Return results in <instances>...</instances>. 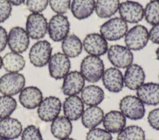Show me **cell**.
I'll list each match as a JSON object with an SVG mask.
<instances>
[{
	"mask_svg": "<svg viewBox=\"0 0 159 140\" xmlns=\"http://www.w3.org/2000/svg\"><path fill=\"white\" fill-rule=\"evenodd\" d=\"M104 63L99 56H87L80 63V73L85 81L96 83L102 78L104 72Z\"/></svg>",
	"mask_w": 159,
	"mask_h": 140,
	"instance_id": "obj_1",
	"label": "cell"
},
{
	"mask_svg": "<svg viewBox=\"0 0 159 140\" xmlns=\"http://www.w3.org/2000/svg\"><path fill=\"white\" fill-rule=\"evenodd\" d=\"M128 31V25L120 17L110 18L102 24L99 29L100 34L107 41H116L124 37Z\"/></svg>",
	"mask_w": 159,
	"mask_h": 140,
	"instance_id": "obj_2",
	"label": "cell"
},
{
	"mask_svg": "<svg viewBox=\"0 0 159 140\" xmlns=\"http://www.w3.org/2000/svg\"><path fill=\"white\" fill-rule=\"evenodd\" d=\"M119 108L123 116L131 121L142 120L146 113L145 104L134 95L123 97L119 101Z\"/></svg>",
	"mask_w": 159,
	"mask_h": 140,
	"instance_id": "obj_3",
	"label": "cell"
},
{
	"mask_svg": "<svg viewBox=\"0 0 159 140\" xmlns=\"http://www.w3.org/2000/svg\"><path fill=\"white\" fill-rule=\"evenodd\" d=\"M52 52V47L48 40H40L30 49L29 59L31 64L36 67L48 65Z\"/></svg>",
	"mask_w": 159,
	"mask_h": 140,
	"instance_id": "obj_4",
	"label": "cell"
},
{
	"mask_svg": "<svg viewBox=\"0 0 159 140\" xmlns=\"http://www.w3.org/2000/svg\"><path fill=\"white\" fill-rule=\"evenodd\" d=\"M25 85V76L20 72L3 74L0 78V93L2 95L15 96L20 93Z\"/></svg>",
	"mask_w": 159,
	"mask_h": 140,
	"instance_id": "obj_5",
	"label": "cell"
},
{
	"mask_svg": "<svg viewBox=\"0 0 159 140\" xmlns=\"http://www.w3.org/2000/svg\"><path fill=\"white\" fill-rule=\"evenodd\" d=\"M124 38L126 47L131 51L142 50L150 40L148 29L142 25H136L129 29Z\"/></svg>",
	"mask_w": 159,
	"mask_h": 140,
	"instance_id": "obj_6",
	"label": "cell"
},
{
	"mask_svg": "<svg viewBox=\"0 0 159 140\" xmlns=\"http://www.w3.org/2000/svg\"><path fill=\"white\" fill-rule=\"evenodd\" d=\"M25 31L30 39L40 40L47 33V19L41 13H31L26 18Z\"/></svg>",
	"mask_w": 159,
	"mask_h": 140,
	"instance_id": "obj_7",
	"label": "cell"
},
{
	"mask_svg": "<svg viewBox=\"0 0 159 140\" xmlns=\"http://www.w3.org/2000/svg\"><path fill=\"white\" fill-rule=\"evenodd\" d=\"M70 22L65 15H56L52 16L48 23L49 36L54 42L62 41L69 35Z\"/></svg>",
	"mask_w": 159,
	"mask_h": 140,
	"instance_id": "obj_8",
	"label": "cell"
},
{
	"mask_svg": "<svg viewBox=\"0 0 159 140\" xmlns=\"http://www.w3.org/2000/svg\"><path fill=\"white\" fill-rule=\"evenodd\" d=\"M107 53L110 63L116 68H127L134 61V55L131 50L126 46L119 45H111L108 48Z\"/></svg>",
	"mask_w": 159,
	"mask_h": 140,
	"instance_id": "obj_9",
	"label": "cell"
},
{
	"mask_svg": "<svg viewBox=\"0 0 159 140\" xmlns=\"http://www.w3.org/2000/svg\"><path fill=\"white\" fill-rule=\"evenodd\" d=\"M61 101L55 96L43 98L38 107V115L44 122H52L57 117L61 111Z\"/></svg>",
	"mask_w": 159,
	"mask_h": 140,
	"instance_id": "obj_10",
	"label": "cell"
},
{
	"mask_svg": "<svg viewBox=\"0 0 159 140\" xmlns=\"http://www.w3.org/2000/svg\"><path fill=\"white\" fill-rule=\"evenodd\" d=\"M49 75L56 80L63 79L69 74L71 69V62L63 52H57L51 56L48 63Z\"/></svg>",
	"mask_w": 159,
	"mask_h": 140,
	"instance_id": "obj_11",
	"label": "cell"
},
{
	"mask_svg": "<svg viewBox=\"0 0 159 140\" xmlns=\"http://www.w3.org/2000/svg\"><path fill=\"white\" fill-rule=\"evenodd\" d=\"M30 39L25 29L20 26H15L8 32L7 45L11 52L22 54L29 49Z\"/></svg>",
	"mask_w": 159,
	"mask_h": 140,
	"instance_id": "obj_12",
	"label": "cell"
},
{
	"mask_svg": "<svg viewBox=\"0 0 159 140\" xmlns=\"http://www.w3.org/2000/svg\"><path fill=\"white\" fill-rule=\"evenodd\" d=\"M83 49L90 56H103L108 50L107 40L100 33L92 32L86 35L83 40Z\"/></svg>",
	"mask_w": 159,
	"mask_h": 140,
	"instance_id": "obj_13",
	"label": "cell"
},
{
	"mask_svg": "<svg viewBox=\"0 0 159 140\" xmlns=\"http://www.w3.org/2000/svg\"><path fill=\"white\" fill-rule=\"evenodd\" d=\"M120 18L127 23L136 24L144 18V8L138 2L125 1L120 3L119 7Z\"/></svg>",
	"mask_w": 159,
	"mask_h": 140,
	"instance_id": "obj_14",
	"label": "cell"
},
{
	"mask_svg": "<svg viewBox=\"0 0 159 140\" xmlns=\"http://www.w3.org/2000/svg\"><path fill=\"white\" fill-rule=\"evenodd\" d=\"M85 86V79L81 73L77 70L69 71L63 78L61 90L66 96L78 95Z\"/></svg>",
	"mask_w": 159,
	"mask_h": 140,
	"instance_id": "obj_15",
	"label": "cell"
},
{
	"mask_svg": "<svg viewBox=\"0 0 159 140\" xmlns=\"http://www.w3.org/2000/svg\"><path fill=\"white\" fill-rule=\"evenodd\" d=\"M101 79L106 90L111 93H119L124 87L123 73L115 66L106 69Z\"/></svg>",
	"mask_w": 159,
	"mask_h": 140,
	"instance_id": "obj_16",
	"label": "cell"
},
{
	"mask_svg": "<svg viewBox=\"0 0 159 140\" xmlns=\"http://www.w3.org/2000/svg\"><path fill=\"white\" fill-rule=\"evenodd\" d=\"M146 74L140 65L132 63L126 68L123 74L124 86L130 90H137L145 83Z\"/></svg>",
	"mask_w": 159,
	"mask_h": 140,
	"instance_id": "obj_17",
	"label": "cell"
},
{
	"mask_svg": "<svg viewBox=\"0 0 159 140\" xmlns=\"http://www.w3.org/2000/svg\"><path fill=\"white\" fill-rule=\"evenodd\" d=\"M43 100V93L37 86L25 87L19 93V102L27 109H35Z\"/></svg>",
	"mask_w": 159,
	"mask_h": 140,
	"instance_id": "obj_18",
	"label": "cell"
},
{
	"mask_svg": "<svg viewBox=\"0 0 159 140\" xmlns=\"http://www.w3.org/2000/svg\"><path fill=\"white\" fill-rule=\"evenodd\" d=\"M62 108L65 117L71 121H76L81 118L84 111V104L79 96H69L65 98Z\"/></svg>",
	"mask_w": 159,
	"mask_h": 140,
	"instance_id": "obj_19",
	"label": "cell"
},
{
	"mask_svg": "<svg viewBox=\"0 0 159 140\" xmlns=\"http://www.w3.org/2000/svg\"><path fill=\"white\" fill-rule=\"evenodd\" d=\"M136 91L137 97L144 104L153 106L159 104V84L157 83H143Z\"/></svg>",
	"mask_w": 159,
	"mask_h": 140,
	"instance_id": "obj_20",
	"label": "cell"
},
{
	"mask_svg": "<svg viewBox=\"0 0 159 140\" xmlns=\"http://www.w3.org/2000/svg\"><path fill=\"white\" fill-rule=\"evenodd\" d=\"M22 125L18 120L12 117L0 120V138L13 140L21 136Z\"/></svg>",
	"mask_w": 159,
	"mask_h": 140,
	"instance_id": "obj_21",
	"label": "cell"
},
{
	"mask_svg": "<svg viewBox=\"0 0 159 140\" xmlns=\"http://www.w3.org/2000/svg\"><path fill=\"white\" fill-rule=\"evenodd\" d=\"M103 128L111 134H116L126 127L127 118L120 111H110L104 115L103 120Z\"/></svg>",
	"mask_w": 159,
	"mask_h": 140,
	"instance_id": "obj_22",
	"label": "cell"
},
{
	"mask_svg": "<svg viewBox=\"0 0 159 140\" xmlns=\"http://www.w3.org/2000/svg\"><path fill=\"white\" fill-rule=\"evenodd\" d=\"M96 0H72L70 10L72 15L78 20L89 18L95 11Z\"/></svg>",
	"mask_w": 159,
	"mask_h": 140,
	"instance_id": "obj_23",
	"label": "cell"
},
{
	"mask_svg": "<svg viewBox=\"0 0 159 140\" xmlns=\"http://www.w3.org/2000/svg\"><path fill=\"white\" fill-rule=\"evenodd\" d=\"M104 112L99 106H89L84 109L81 116V122L84 127L88 129H92L103 122Z\"/></svg>",
	"mask_w": 159,
	"mask_h": 140,
	"instance_id": "obj_24",
	"label": "cell"
},
{
	"mask_svg": "<svg viewBox=\"0 0 159 140\" xmlns=\"http://www.w3.org/2000/svg\"><path fill=\"white\" fill-rule=\"evenodd\" d=\"M50 130L52 136L57 139L69 138L72 131V121L65 116H59L52 121Z\"/></svg>",
	"mask_w": 159,
	"mask_h": 140,
	"instance_id": "obj_25",
	"label": "cell"
},
{
	"mask_svg": "<svg viewBox=\"0 0 159 140\" xmlns=\"http://www.w3.org/2000/svg\"><path fill=\"white\" fill-rule=\"evenodd\" d=\"M80 93L82 101L88 106H98L104 100V92L99 86L96 85L84 86Z\"/></svg>",
	"mask_w": 159,
	"mask_h": 140,
	"instance_id": "obj_26",
	"label": "cell"
},
{
	"mask_svg": "<svg viewBox=\"0 0 159 140\" xmlns=\"http://www.w3.org/2000/svg\"><path fill=\"white\" fill-rule=\"evenodd\" d=\"M61 42L62 52L69 58H76L81 54L83 43L76 35H69Z\"/></svg>",
	"mask_w": 159,
	"mask_h": 140,
	"instance_id": "obj_27",
	"label": "cell"
},
{
	"mask_svg": "<svg viewBox=\"0 0 159 140\" xmlns=\"http://www.w3.org/2000/svg\"><path fill=\"white\" fill-rule=\"evenodd\" d=\"M25 59L19 53L11 52L2 57V67L7 72L18 73L24 69Z\"/></svg>",
	"mask_w": 159,
	"mask_h": 140,
	"instance_id": "obj_28",
	"label": "cell"
},
{
	"mask_svg": "<svg viewBox=\"0 0 159 140\" xmlns=\"http://www.w3.org/2000/svg\"><path fill=\"white\" fill-rule=\"evenodd\" d=\"M119 0H96L95 11L99 18H109L119 11Z\"/></svg>",
	"mask_w": 159,
	"mask_h": 140,
	"instance_id": "obj_29",
	"label": "cell"
},
{
	"mask_svg": "<svg viewBox=\"0 0 159 140\" xmlns=\"http://www.w3.org/2000/svg\"><path fill=\"white\" fill-rule=\"evenodd\" d=\"M145 131L141 127L130 125L118 133L117 140H145Z\"/></svg>",
	"mask_w": 159,
	"mask_h": 140,
	"instance_id": "obj_30",
	"label": "cell"
},
{
	"mask_svg": "<svg viewBox=\"0 0 159 140\" xmlns=\"http://www.w3.org/2000/svg\"><path fill=\"white\" fill-rule=\"evenodd\" d=\"M17 101L12 96L2 95L0 97V120L10 117L16 110Z\"/></svg>",
	"mask_w": 159,
	"mask_h": 140,
	"instance_id": "obj_31",
	"label": "cell"
},
{
	"mask_svg": "<svg viewBox=\"0 0 159 140\" xmlns=\"http://www.w3.org/2000/svg\"><path fill=\"white\" fill-rule=\"evenodd\" d=\"M144 18L151 25L159 23V1H150L144 9Z\"/></svg>",
	"mask_w": 159,
	"mask_h": 140,
	"instance_id": "obj_32",
	"label": "cell"
},
{
	"mask_svg": "<svg viewBox=\"0 0 159 140\" xmlns=\"http://www.w3.org/2000/svg\"><path fill=\"white\" fill-rule=\"evenodd\" d=\"M86 140H112V135L105 129L95 128L89 129Z\"/></svg>",
	"mask_w": 159,
	"mask_h": 140,
	"instance_id": "obj_33",
	"label": "cell"
},
{
	"mask_svg": "<svg viewBox=\"0 0 159 140\" xmlns=\"http://www.w3.org/2000/svg\"><path fill=\"white\" fill-rule=\"evenodd\" d=\"M50 8L57 15H65L69 11L71 0H49Z\"/></svg>",
	"mask_w": 159,
	"mask_h": 140,
	"instance_id": "obj_34",
	"label": "cell"
},
{
	"mask_svg": "<svg viewBox=\"0 0 159 140\" xmlns=\"http://www.w3.org/2000/svg\"><path fill=\"white\" fill-rule=\"evenodd\" d=\"M22 140H43L39 128L35 125H29L22 131Z\"/></svg>",
	"mask_w": 159,
	"mask_h": 140,
	"instance_id": "obj_35",
	"label": "cell"
},
{
	"mask_svg": "<svg viewBox=\"0 0 159 140\" xmlns=\"http://www.w3.org/2000/svg\"><path fill=\"white\" fill-rule=\"evenodd\" d=\"M27 9L32 13H42L48 6L49 0H25Z\"/></svg>",
	"mask_w": 159,
	"mask_h": 140,
	"instance_id": "obj_36",
	"label": "cell"
},
{
	"mask_svg": "<svg viewBox=\"0 0 159 140\" xmlns=\"http://www.w3.org/2000/svg\"><path fill=\"white\" fill-rule=\"evenodd\" d=\"M12 5L8 0H0V23L6 22L11 17Z\"/></svg>",
	"mask_w": 159,
	"mask_h": 140,
	"instance_id": "obj_37",
	"label": "cell"
},
{
	"mask_svg": "<svg viewBox=\"0 0 159 140\" xmlns=\"http://www.w3.org/2000/svg\"><path fill=\"white\" fill-rule=\"evenodd\" d=\"M147 121L153 129L159 131V108H154L149 112Z\"/></svg>",
	"mask_w": 159,
	"mask_h": 140,
	"instance_id": "obj_38",
	"label": "cell"
},
{
	"mask_svg": "<svg viewBox=\"0 0 159 140\" xmlns=\"http://www.w3.org/2000/svg\"><path fill=\"white\" fill-rule=\"evenodd\" d=\"M149 39L154 44L159 45V23L153 25L149 31Z\"/></svg>",
	"mask_w": 159,
	"mask_h": 140,
	"instance_id": "obj_39",
	"label": "cell"
},
{
	"mask_svg": "<svg viewBox=\"0 0 159 140\" xmlns=\"http://www.w3.org/2000/svg\"><path fill=\"white\" fill-rule=\"evenodd\" d=\"M8 33L2 26L0 25V53L5 50L7 45Z\"/></svg>",
	"mask_w": 159,
	"mask_h": 140,
	"instance_id": "obj_40",
	"label": "cell"
},
{
	"mask_svg": "<svg viewBox=\"0 0 159 140\" xmlns=\"http://www.w3.org/2000/svg\"><path fill=\"white\" fill-rule=\"evenodd\" d=\"M11 4L12 6H21L25 2V0H8Z\"/></svg>",
	"mask_w": 159,
	"mask_h": 140,
	"instance_id": "obj_41",
	"label": "cell"
},
{
	"mask_svg": "<svg viewBox=\"0 0 159 140\" xmlns=\"http://www.w3.org/2000/svg\"><path fill=\"white\" fill-rule=\"evenodd\" d=\"M155 54H156V58H157V59L159 61V47L157 49V50H156Z\"/></svg>",
	"mask_w": 159,
	"mask_h": 140,
	"instance_id": "obj_42",
	"label": "cell"
},
{
	"mask_svg": "<svg viewBox=\"0 0 159 140\" xmlns=\"http://www.w3.org/2000/svg\"><path fill=\"white\" fill-rule=\"evenodd\" d=\"M2 67V57L0 56V70H1Z\"/></svg>",
	"mask_w": 159,
	"mask_h": 140,
	"instance_id": "obj_43",
	"label": "cell"
},
{
	"mask_svg": "<svg viewBox=\"0 0 159 140\" xmlns=\"http://www.w3.org/2000/svg\"><path fill=\"white\" fill-rule=\"evenodd\" d=\"M59 140H76L74 139V138H63V139H59Z\"/></svg>",
	"mask_w": 159,
	"mask_h": 140,
	"instance_id": "obj_44",
	"label": "cell"
},
{
	"mask_svg": "<svg viewBox=\"0 0 159 140\" xmlns=\"http://www.w3.org/2000/svg\"><path fill=\"white\" fill-rule=\"evenodd\" d=\"M0 140H9V139H6V138H0Z\"/></svg>",
	"mask_w": 159,
	"mask_h": 140,
	"instance_id": "obj_45",
	"label": "cell"
},
{
	"mask_svg": "<svg viewBox=\"0 0 159 140\" xmlns=\"http://www.w3.org/2000/svg\"><path fill=\"white\" fill-rule=\"evenodd\" d=\"M151 1H159V0H151Z\"/></svg>",
	"mask_w": 159,
	"mask_h": 140,
	"instance_id": "obj_46",
	"label": "cell"
},
{
	"mask_svg": "<svg viewBox=\"0 0 159 140\" xmlns=\"http://www.w3.org/2000/svg\"><path fill=\"white\" fill-rule=\"evenodd\" d=\"M158 78H159V75H158Z\"/></svg>",
	"mask_w": 159,
	"mask_h": 140,
	"instance_id": "obj_47",
	"label": "cell"
}]
</instances>
